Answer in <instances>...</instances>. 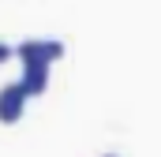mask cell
I'll use <instances>...</instances> for the list:
<instances>
[{
    "label": "cell",
    "instance_id": "6da1fadb",
    "mask_svg": "<svg viewBox=\"0 0 161 157\" xmlns=\"http://www.w3.org/2000/svg\"><path fill=\"white\" fill-rule=\"evenodd\" d=\"M11 49H15L19 60H45V64H56L64 56V41L60 38H23Z\"/></svg>",
    "mask_w": 161,
    "mask_h": 157
},
{
    "label": "cell",
    "instance_id": "5b68a950",
    "mask_svg": "<svg viewBox=\"0 0 161 157\" xmlns=\"http://www.w3.org/2000/svg\"><path fill=\"white\" fill-rule=\"evenodd\" d=\"M105 157H116V154H105Z\"/></svg>",
    "mask_w": 161,
    "mask_h": 157
},
{
    "label": "cell",
    "instance_id": "3957f363",
    "mask_svg": "<svg viewBox=\"0 0 161 157\" xmlns=\"http://www.w3.org/2000/svg\"><path fill=\"white\" fill-rule=\"evenodd\" d=\"M49 68H53V64H45V60H23V78H19V86L26 90V97H41V94L49 90Z\"/></svg>",
    "mask_w": 161,
    "mask_h": 157
},
{
    "label": "cell",
    "instance_id": "277c9868",
    "mask_svg": "<svg viewBox=\"0 0 161 157\" xmlns=\"http://www.w3.org/2000/svg\"><path fill=\"white\" fill-rule=\"evenodd\" d=\"M11 56H15V49H11V45H8V41H0V64H8V60H11Z\"/></svg>",
    "mask_w": 161,
    "mask_h": 157
},
{
    "label": "cell",
    "instance_id": "7a4b0ae2",
    "mask_svg": "<svg viewBox=\"0 0 161 157\" xmlns=\"http://www.w3.org/2000/svg\"><path fill=\"white\" fill-rule=\"evenodd\" d=\"M26 90L19 86V82H8V86H0V123H19L23 112H26Z\"/></svg>",
    "mask_w": 161,
    "mask_h": 157
}]
</instances>
